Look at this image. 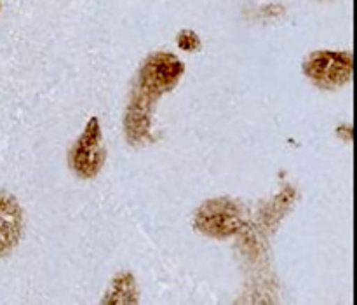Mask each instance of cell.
<instances>
[{"label": "cell", "mask_w": 357, "mask_h": 305, "mask_svg": "<svg viewBox=\"0 0 357 305\" xmlns=\"http://www.w3.org/2000/svg\"><path fill=\"white\" fill-rule=\"evenodd\" d=\"M105 157H107V150L101 140L100 122L96 117H93L87 122L82 136L77 140L70 152V168L80 178H93L100 173Z\"/></svg>", "instance_id": "obj_1"}, {"label": "cell", "mask_w": 357, "mask_h": 305, "mask_svg": "<svg viewBox=\"0 0 357 305\" xmlns=\"http://www.w3.org/2000/svg\"><path fill=\"white\" fill-rule=\"evenodd\" d=\"M307 75L321 87H338L352 75V58L349 52L317 51L303 61Z\"/></svg>", "instance_id": "obj_2"}, {"label": "cell", "mask_w": 357, "mask_h": 305, "mask_svg": "<svg viewBox=\"0 0 357 305\" xmlns=\"http://www.w3.org/2000/svg\"><path fill=\"white\" fill-rule=\"evenodd\" d=\"M195 227L208 236L227 237L243 227V216L239 208L229 199H211L197 211Z\"/></svg>", "instance_id": "obj_3"}, {"label": "cell", "mask_w": 357, "mask_h": 305, "mask_svg": "<svg viewBox=\"0 0 357 305\" xmlns=\"http://www.w3.org/2000/svg\"><path fill=\"white\" fill-rule=\"evenodd\" d=\"M183 73V63L178 61L169 52L152 54L143 65L139 73V84L143 91L153 96L173 89Z\"/></svg>", "instance_id": "obj_4"}, {"label": "cell", "mask_w": 357, "mask_h": 305, "mask_svg": "<svg viewBox=\"0 0 357 305\" xmlns=\"http://www.w3.org/2000/svg\"><path fill=\"white\" fill-rule=\"evenodd\" d=\"M23 232V209L10 194L0 192V257H6L20 243Z\"/></svg>", "instance_id": "obj_5"}, {"label": "cell", "mask_w": 357, "mask_h": 305, "mask_svg": "<svg viewBox=\"0 0 357 305\" xmlns=\"http://www.w3.org/2000/svg\"><path fill=\"white\" fill-rule=\"evenodd\" d=\"M105 304H135L136 302V285L131 274H121L114 279L110 290L107 292V297L103 300Z\"/></svg>", "instance_id": "obj_6"}, {"label": "cell", "mask_w": 357, "mask_h": 305, "mask_svg": "<svg viewBox=\"0 0 357 305\" xmlns=\"http://www.w3.org/2000/svg\"><path fill=\"white\" fill-rule=\"evenodd\" d=\"M178 42H180V47L185 49V51H194V49H197L199 45H201V42H199V37L194 34V31H181L180 37H178Z\"/></svg>", "instance_id": "obj_7"}]
</instances>
